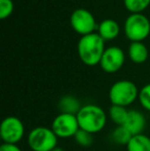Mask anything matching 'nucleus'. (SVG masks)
Masks as SVG:
<instances>
[{
  "label": "nucleus",
  "instance_id": "4",
  "mask_svg": "<svg viewBox=\"0 0 150 151\" xmlns=\"http://www.w3.org/2000/svg\"><path fill=\"white\" fill-rule=\"evenodd\" d=\"M59 138L52 127H36L31 129L27 142L32 151H52L58 147Z\"/></svg>",
  "mask_w": 150,
  "mask_h": 151
},
{
  "label": "nucleus",
  "instance_id": "8",
  "mask_svg": "<svg viewBox=\"0 0 150 151\" xmlns=\"http://www.w3.org/2000/svg\"><path fill=\"white\" fill-rule=\"evenodd\" d=\"M70 24L73 30L81 36L95 33V30H98V25L93 14L84 8H78L72 12Z\"/></svg>",
  "mask_w": 150,
  "mask_h": 151
},
{
  "label": "nucleus",
  "instance_id": "11",
  "mask_svg": "<svg viewBox=\"0 0 150 151\" xmlns=\"http://www.w3.org/2000/svg\"><path fill=\"white\" fill-rule=\"evenodd\" d=\"M119 32L120 28L118 23L111 19H107L100 23L97 33L104 39V41H110L117 37Z\"/></svg>",
  "mask_w": 150,
  "mask_h": 151
},
{
  "label": "nucleus",
  "instance_id": "22",
  "mask_svg": "<svg viewBox=\"0 0 150 151\" xmlns=\"http://www.w3.org/2000/svg\"><path fill=\"white\" fill-rule=\"evenodd\" d=\"M52 151H65V150L63 149V148H61V147H59V146H58V147H56L54 150H52Z\"/></svg>",
  "mask_w": 150,
  "mask_h": 151
},
{
  "label": "nucleus",
  "instance_id": "20",
  "mask_svg": "<svg viewBox=\"0 0 150 151\" xmlns=\"http://www.w3.org/2000/svg\"><path fill=\"white\" fill-rule=\"evenodd\" d=\"M14 12V2L12 0H0V19L8 18Z\"/></svg>",
  "mask_w": 150,
  "mask_h": 151
},
{
  "label": "nucleus",
  "instance_id": "12",
  "mask_svg": "<svg viewBox=\"0 0 150 151\" xmlns=\"http://www.w3.org/2000/svg\"><path fill=\"white\" fill-rule=\"evenodd\" d=\"M128 57L134 63L143 64L148 59V50L143 42H132L128 46Z\"/></svg>",
  "mask_w": 150,
  "mask_h": 151
},
{
  "label": "nucleus",
  "instance_id": "15",
  "mask_svg": "<svg viewBox=\"0 0 150 151\" xmlns=\"http://www.w3.org/2000/svg\"><path fill=\"white\" fill-rule=\"evenodd\" d=\"M128 110L126 107L117 106V105H111V107L109 108V111H108L109 118L117 127L118 125H123L126 123V120L128 118Z\"/></svg>",
  "mask_w": 150,
  "mask_h": 151
},
{
  "label": "nucleus",
  "instance_id": "21",
  "mask_svg": "<svg viewBox=\"0 0 150 151\" xmlns=\"http://www.w3.org/2000/svg\"><path fill=\"white\" fill-rule=\"evenodd\" d=\"M0 151H23L18 145L14 144H2L0 146Z\"/></svg>",
  "mask_w": 150,
  "mask_h": 151
},
{
  "label": "nucleus",
  "instance_id": "16",
  "mask_svg": "<svg viewBox=\"0 0 150 151\" xmlns=\"http://www.w3.org/2000/svg\"><path fill=\"white\" fill-rule=\"evenodd\" d=\"M132 137L133 135L128 132V129L124 125H118L111 133V139L118 145L126 146L130 140L132 139Z\"/></svg>",
  "mask_w": 150,
  "mask_h": 151
},
{
  "label": "nucleus",
  "instance_id": "6",
  "mask_svg": "<svg viewBox=\"0 0 150 151\" xmlns=\"http://www.w3.org/2000/svg\"><path fill=\"white\" fill-rule=\"evenodd\" d=\"M25 136V125L17 116H7L0 125V137L4 144L18 145Z\"/></svg>",
  "mask_w": 150,
  "mask_h": 151
},
{
  "label": "nucleus",
  "instance_id": "2",
  "mask_svg": "<svg viewBox=\"0 0 150 151\" xmlns=\"http://www.w3.org/2000/svg\"><path fill=\"white\" fill-rule=\"evenodd\" d=\"M80 129L88 132L92 135L100 133L107 123V114L102 107L95 104L82 105L76 114Z\"/></svg>",
  "mask_w": 150,
  "mask_h": 151
},
{
  "label": "nucleus",
  "instance_id": "3",
  "mask_svg": "<svg viewBox=\"0 0 150 151\" xmlns=\"http://www.w3.org/2000/svg\"><path fill=\"white\" fill-rule=\"evenodd\" d=\"M137 86L131 80L122 79L114 82L109 90V100L112 105L128 107L139 98Z\"/></svg>",
  "mask_w": 150,
  "mask_h": 151
},
{
  "label": "nucleus",
  "instance_id": "7",
  "mask_svg": "<svg viewBox=\"0 0 150 151\" xmlns=\"http://www.w3.org/2000/svg\"><path fill=\"white\" fill-rule=\"evenodd\" d=\"M52 129L59 139H69L75 137L80 127L76 115L69 113H60L52 120Z\"/></svg>",
  "mask_w": 150,
  "mask_h": 151
},
{
  "label": "nucleus",
  "instance_id": "14",
  "mask_svg": "<svg viewBox=\"0 0 150 151\" xmlns=\"http://www.w3.org/2000/svg\"><path fill=\"white\" fill-rule=\"evenodd\" d=\"M126 147V151H150V137L145 134L133 136Z\"/></svg>",
  "mask_w": 150,
  "mask_h": 151
},
{
  "label": "nucleus",
  "instance_id": "17",
  "mask_svg": "<svg viewBox=\"0 0 150 151\" xmlns=\"http://www.w3.org/2000/svg\"><path fill=\"white\" fill-rule=\"evenodd\" d=\"M126 8L132 14H141L150 4V0H123Z\"/></svg>",
  "mask_w": 150,
  "mask_h": 151
},
{
  "label": "nucleus",
  "instance_id": "9",
  "mask_svg": "<svg viewBox=\"0 0 150 151\" xmlns=\"http://www.w3.org/2000/svg\"><path fill=\"white\" fill-rule=\"evenodd\" d=\"M126 61L123 50L118 46H110L106 48L101 59L100 66L106 73H115L122 68Z\"/></svg>",
  "mask_w": 150,
  "mask_h": 151
},
{
  "label": "nucleus",
  "instance_id": "13",
  "mask_svg": "<svg viewBox=\"0 0 150 151\" xmlns=\"http://www.w3.org/2000/svg\"><path fill=\"white\" fill-rule=\"evenodd\" d=\"M58 107L60 109L61 113H69V114H74V115H76L82 106L80 104L79 100L76 97L67 95L60 99Z\"/></svg>",
  "mask_w": 150,
  "mask_h": 151
},
{
  "label": "nucleus",
  "instance_id": "10",
  "mask_svg": "<svg viewBox=\"0 0 150 151\" xmlns=\"http://www.w3.org/2000/svg\"><path fill=\"white\" fill-rule=\"evenodd\" d=\"M146 117L142 112L136 109L128 110V118H126V123L123 125L128 129V132L133 136L143 134L144 129H146Z\"/></svg>",
  "mask_w": 150,
  "mask_h": 151
},
{
  "label": "nucleus",
  "instance_id": "18",
  "mask_svg": "<svg viewBox=\"0 0 150 151\" xmlns=\"http://www.w3.org/2000/svg\"><path fill=\"white\" fill-rule=\"evenodd\" d=\"M75 142L81 147H90V145L93 144V135L88 132H85L83 129H79L77 132V134L75 135L74 137Z\"/></svg>",
  "mask_w": 150,
  "mask_h": 151
},
{
  "label": "nucleus",
  "instance_id": "19",
  "mask_svg": "<svg viewBox=\"0 0 150 151\" xmlns=\"http://www.w3.org/2000/svg\"><path fill=\"white\" fill-rule=\"evenodd\" d=\"M138 100L143 109L150 112V83L144 86L140 90Z\"/></svg>",
  "mask_w": 150,
  "mask_h": 151
},
{
  "label": "nucleus",
  "instance_id": "1",
  "mask_svg": "<svg viewBox=\"0 0 150 151\" xmlns=\"http://www.w3.org/2000/svg\"><path fill=\"white\" fill-rule=\"evenodd\" d=\"M105 50V41L98 33L81 36L78 41V57L86 66L93 67L100 64Z\"/></svg>",
  "mask_w": 150,
  "mask_h": 151
},
{
  "label": "nucleus",
  "instance_id": "5",
  "mask_svg": "<svg viewBox=\"0 0 150 151\" xmlns=\"http://www.w3.org/2000/svg\"><path fill=\"white\" fill-rule=\"evenodd\" d=\"M124 33L132 42H142L150 34V22L142 14H132L124 23Z\"/></svg>",
  "mask_w": 150,
  "mask_h": 151
}]
</instances>
